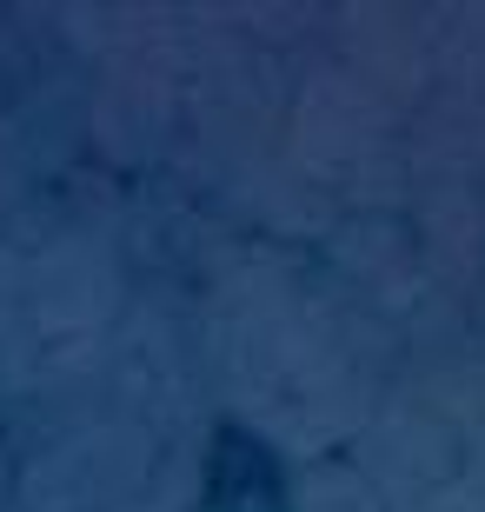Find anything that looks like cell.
Segmentation results:
<instances>
[{"label":"cell","mask_w":485,"mask_h":512,"mask_svg":"<svg viewBox=\"0 0 485 512\" xmlns=\"http://www.w3.org/2000/svg\"><path fill=\"white\" fill-rule=\"evenodd\" d=\"M206 499L220 512H280V499H286L280 459L266 453L253 433L220 426L213 453H206Z\"/></svg>","instance_id":"6da1fadb"}]
</instances>
